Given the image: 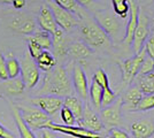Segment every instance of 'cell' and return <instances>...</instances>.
Instances as JSON below:
<instances>
[{"mask_svg":"<svg viewBox=\"0 0 154 138\" xmlns=\"http://www.w3.org/2000/svg\"><path fill=\"white\" fill-rule=\"evenodd\" d=\"M134 138H149L154 135V122L151 120H138L131 124Z\"/></svg>","mask_w":154,"mask_h":138,"instance_id":"16","label":"cell"},{"mask_svg":"<svg viewBox=\"0 0 154 138\" xmlns=\"http://www.w3.org/2000/svg\"><path fill=\"white\" fill-rule=\"evenodd\" d=\"M143 96L144 94L137 86H132L125 92L124 97L122 98V105H124V108L128 111H136Z\"/></svg>","mask_w":154,"mask_h":138,"instance_id":"18","label":"cell"},{"mask_svg":"<svg viewBox=\"0 0 154 138\" xmlns=\"http://www.w3.org/2000/svg\"><path fill=\"white\" fill-rule=\"evenodd\" d=\"M11 28L16 32L31 36L32 33L36 31V22L31 17L26 16L23 14H20L12 20Z\"/></svg>","mask_w":154,"mask_h":138,"instance_id":"14","label":"cell"},{"mask_svg":"<svg viewBox=\"0 0 154 138\" xmlns=\"http://www.w3.org/2000/svg\"><path fill=\"white\" fill-rule=\"evenodd\" d=\"M42 96L68 97L72 93L70 78L62 66H55L44 76L43 86L38 92Z\"/></svg>","mask_w":154,"mask_h":138,"instance_id":"1","label":"cell"},{"mask_svg":"<svg viewBox=\"0 0 154 138\" xmlns=\"http://www.w3.org/2000/svg\"><path fill=\"white\" fill-rule=\"evenodd\" d=\"M6 69L8 79L19 77V75L21 74V66H20L19 60L15 58L6 59Z\"/></svg>","mask_w":154,"mask_h":138,"instance_id":"30","label":"cell"},{"mask_svg":"<svg viewBox=\"0 0 154 138\" xmlns=\"http://www.w3.org/2000/svg\"><path fill=\"white\" fill-rule=\"evenodd\" d=\"M94 21L97 24L103 29L105 33L115 40H119L121 37V24L117 20L115 14L109 12H98L94 16Z\"/></svg>","mask_w":154,"mask_h":138,"instance_id":"5","label":"cell"},{"mask_svg":"<svg viewBox=\"0 0 154 138\" xmlns=\"http://www.w3.org/2000/svg\"><path fill=\"white\" fill-rule=\"evenodd\" d=\"M42 138H60L57 135V132L52 131L50 129H43L42 131Z\"/></svg>","mask_w":154,"mask_h":138,"instance_id":"39","label":"cell"},{"mask_svg":"<svg viewBox=\"0 0 154 138\" xmlns=\"http://www.w3.org/2000/svg\"><path fill=\"white\" fill-rule=\"evenodd\" d=\"M19 109L21 118L31 130H43L47 122L51 121L50 116L40 111L37 107L32 106H16Z\"/></svg>","mask_w":154,"mask_h":138,"instance_id":"3","label":"cell"},{"mask_svg":"<svg viewBox=\"0 0 154 138\" xmlns=\"http://www.w3.org/2000/svg\"><path fill=\"white\" fill-rule=\"evenodd\" d=\"M11 4L15 9H21L26 6V0H11Z\"/></svg>","mask_w":154,"mask_h":138,"instance_id":"41","label":"cell"},{"mask_svg":"<svg viewBox=\"0 0 154 138\" xmlns=\"http://www.w3.org/2000/svg\"><path fill=\"white\" fill-rule=\"evenodd\" d=\"M12 109H13L14 121H15V123H16V127H17V130H19V132H20L21 138H37L36 135L32 132L31 129H30V128L24 123V121L22 120L17 107H16V106H13Z\"/></svg>","mask_w":154,"mask_h":138,"instance_id":"24","label":"cell"},{"mask_svg":"<svg viewBox=\"0 0 154 138\" xmlns=\"http://www.w3.org/2000/svg\"><path fill=\"white\" fill-rule=\"evenodd\" d=\"M63 106L67 107L71 113L72 115L75 116V120L76 122H81L82 120V116H83V104L79 99L77 97H74V96H68L63 99Z\"/></svg>","mask_w":154,"mask_h":138,"instance_id":"20","label":"cell"},{"mask_svg":"<svg viewBox=\"0 0 154 138\" xmlns=\"http://www.w3.org/2000/svg\"><path fill=\"white\" fill-rule=\"evenodd\" d=\"M52 47L54 50L55 55H58V57H63L67 54L68 46L66 43L63 30L60 29V28H58L55 30V32L52 35Z\"/></svg>","mask_w":154,"mask_h":138,"instance_id":"19","label":"cell"},{"mask_svg":"<svg viewBox=\"0 0 154 138\" xmlns=\"http://www.w3.org/2000/svg\"><path fill=\"white\" fill-rule=\"evenodd\" d=\"M154 72V59L151 58L149 55H146L145 59L143 60V62H141L138 75H147V74H151V72Z\"/></svg>","mask_w":154,"mask_h":138,"instance_id":"33","label":"cell"},{"mask_svg":"<svg viewBox=\"0 0 154 138\" xmlns=\"http://www.w3.org/2000/svg\"><path fill=\"white\" fill-rule=\"evenodd\" d=\"M145 50H146V53L147 55H149L151 58L154 59V37H148L146 41H145Z\"/></svg>","mask_w":154,"mask_h":138,"instance_id":"38","label":"cell"},{"mask_svg":"<svg viewBox=\"0 0 154 138\" xmlns=\"http://www.w3.org/2000/svg\"><path fill=\"white\" fill-rule=\"evenodd\" d=\"M57 5L63 8L66 11L74 14L77 19H85L86 13L84 11V7H82L76 0H53Z\"/></svg>","mask_w":154,"mask_h":138,"instance_id":"21","label":"cell"},{"mask_svg":"<svg viewBox=\"0 0 154 138\" xmlns=\"http://www.w3.org/2000/svg\"><path fill=\"white\" fill-rule=\"evenodd\" d=\"M93 81H96L99 85L103 87V90H106V89H109V81H108V76L107 74L103 72V69H98L96 72V74L93 75Z\"/></svg>","mask_w":154,"mask_h":138,"instance_id":"34","label":"cell"},{"mask_svg":"<svg viewBox=\"0 0 154 138\" xmlns=\"http://www.w3.org/2000/svg\"><path fill=\"white\" fill-rule=\"evenodd\" d=\"M0 79L2 81H7L8 76H7V69H6V58L0 51Z\"/></svg>","mask_w":154,"mask_h":138,"instance_id":"37","label":"cell"},{"mask_svg":"<svg viewBox=\"0 0 154 138\" xmlns=\"http://www.w3.org/2000/svg\"><path fill=\"white\" fill-rule=\"evenodd\" d=\"M146 55H147L146 50H145V47H143L140 52L137 53L134 58L125 60L123 62H119V66H120V69L122 72V81L124 84H130L136 78V76L139 72L141 62L145 59Z\"/></svg>","mask_w":154,"mask_h":138,"instance_id":"6","label":"cell"},{"mask_svg":"<svg viewBox=\"0 0 154 138\" xmlns=\"http://www.w3.org/2000/svg\"><path fill=\"white\" fill-rule=\"evenodd\" d=\"M84 20L85 21L81 26V35L83 37L84 43L89 47H103L105 45H108L109 37L97 24L96 21L86 17Z\"/></svg>","mask_w":154,"mask_h":138,"instance_id":"2","label":"cell"},{"mask_svg":"<svg viewBox=\"0 0 154 138\" xmlns=\"http://www.w3.org/2000/svg\"><path fill=\"white\" fill-rule=\"evenodd\" d=\"M122 98L119 99L114 105H110L106 108H103L100 113V120L103 122V125L107 128H116V125L121 123V114H122Z\"/></svg>","mask_w":154,"mask_h":138,"instance_id":"10","label":"cell"},{"mask_svg":"<svg viewBox=\"0 0 154 138\" xmlns=\"http://www.w3.org/2000/svg\"><path fill=\"white\" fill-rule=\"evenodd\" d=\"M26 40H28V53L30 54V57H31L32 59L36 61L37 58L42 54L43 50L40 48V46H39L35 40L32 39L31 36H29V37L26 38Z\"/></svg>","mask_w":154,"mask_h":138,"instance_id":"32","label":"cell"},{"mask_svg":"<svg viewBox=\"0 0 154 138\" xmlns=\"http://www.w3.org/2000/svg\"><path fill=\"white\" fill-rule=\"evenodd\" d=\"M44 129H50L54 132L64 133L74 138H101L99 133L89 131L82 127H75V125H66V124H58L54 122H47Z\"/></svg>","mask_w":154,"mask_h":138,"instance_id":"8","label":"cell"},{"mask_svg":"<svg viewBox=\"0 0 154 138\" xmlns=\"http://www.w3.org/2000/svg\"><path fill=\"white\" fill-rule=\"evenodd\" d=\"M72 84L75 91L81 97V99L86 100L89 94V85H88V77L84 72L83 68L79 65H75L72 68Z\"/></svg>","mask_w":154,"mask_h":138,"instance_id":"11","label":"cell"},{"mask_svg":"<svg viewBox=\"0 0 154 138\" xmlns=\"http://www.w3.org/2000/svg\"><path fill=\"white\" fill-rule=\"evenodd\" d=\"M103 87L97 83L96 81H92L91 86L89 89V93H90V98L93 106L96 107L97 109L101 108V100H103Z\"/></svg>","mask_w":154,"mask_h":138,"instance_id":"28","label":"cell"},{"mask_svg":"<svg viewBox=\"0 0 154 138\" xmlns=\"http://www.w3.org/2000/svg\"><path fill=\"white\" fill-rule=\"evenodd\" d=\"M105 138H130L125 131H123L119 128H112L109 130V133Z\"/></svg>","mask_w":154,"mask_h":138,"instance_id":"36","label":"cell"},{"mask_svg":"<svg viewBox=\"0 0 154 138\" xmlns=\"http://www.w3.org/2000/svg\"><path fill=\"white\" fill-rule=\"evenodd\" d=\"M47 6L50 7V9H51L58 28L62 29L63 31H70L74 26H77L78 19H77L76 16L74 14H71L70 12L61 8L53 0H50L47 2Z\"/></svg>","mask_w":154,"mask_h":138,"instance_id":"7","label":"cell"},{"mask_svg":"<svg viewBox=\"0 0 154 138\" xmlns=\"http://www.w3.org/2000/svg\"><path fill=\"white\" fill-rule=\"evenodd\" d=\"M60 116L66 125H74L76 123V120H75V116L72 115V113L64 106H62V108L60 109Z\"/></svg>","mask_w":154,"mask_h":138,"instance_id":"35","label":"cell"},{"mask_svg":"<svg viewBox=\"0 0 154 138\" xmlns=\"http://www.w3.org/2000/svg\"><path fill=\"white\" fill-rule=\"evenodd\" d=\"M130 19L127 24L125 33H124V41L125 44L131 45L132 44V38H134V33L138 24V19H139V12H138V7L136 5L135 0H130Z\"/></svg>","mask_w":154,"mask_h":138,"instance_id":"17","label":"cell"},{"mask_svg":"<svg viewBox=\"0 0 154 138\" xmlns=\"http://www.w3.org/2000/svg\"><path fill=\"white\" fill-rule=\"evenodd\" d=\"M32 104L48 116L55 115L63 106V99L57 96H39L32 99Z\"/></svg>","mask_w":154,"mask_h":138,"instance_id":"9","label":"cell"},{"mask_svg":"<svg viewBox=\"0 0 154 138\" xmlns=\"http://www.w3.org/2000/svg\"><path fill=\"white\" fill-rule=\"evenodd\" d=\"M114 13L120 19H125L130 12V0H112Z\"/></svg>","mask_w":154,"mask_h":138,"instance_id":"29","label":"cell"},{"mask_svg":"<svg viewBox=\"0 0 154 138\" xmlns=\"http://www.w3.org/2000/svg\"><path fill=\"white\" fill-rule=\"evenodd\" d=\"M36 63L38 66L39 70L47 72L57 66V60L50 51H43L36 60Z\"/></svg>","mask_w":154,"mask_h":138,"instance_id":"23","label":"cell"},{"mask_svg":"<svg viewBox=\"0 0 154 138\" xmlns=\"http://www.w3.org/2000/svg\"><path fill=\"white\" fill-rule=\"evenodd\" d=\"M0 4H11V0H0Z\"/></svg>","mask_w":154,"mask_h":138,"instance_id":"43","label":"cell"},{"mask_svg":"<svg viewBox=\"0 0 154 138\" xmlns=\"http://www.w3.org/2000/svg\"><path fill=\"white\" fill-rule=\"evenodd\" d=\"M82 7H88L92 5V0H76Z\"/></svg>","mask_w":154,"mask_h":138,"instance_id":"42","label":"cell"},{"mask_svg":"<svg viewBox=\"0 0 154 138\" xmlns=\"http://www.w3.org/2000/svg\"><path fill=\"white\" fill-rule=\"evenodd\" d=\"M4 89L5 91L11 94V96H19V94H22L24 89H26V85L23 83L22 78H12V79H7V81H4Z\"/></svg>","mask_w":154,"mask_h":138,"instance_id":"26","label":"cell"},{"mask_svg":"<svg viewBox=\"0 0 154 138\" xmlns=\"http://www.w3.org/2000/svg\"><path fill=\"white\" fill-rule=\"evenodd\" d=\"M14 133L11 132L9 130H7L6 128L2 124H0V138H11Z\"/></svg>","mask_w":154,"mask_h":138,"instance_id":"40","label":"cell"},{"mask_svg":"<svg viewBox=\"0 0 154 138\" xmlns=\"http://www.w3.org/2000/svg\"><path fill=\"white\" fill-rule=\"evenodd\" d=\"M137 87L144 94H154V74L139 75L137 78Z\"/></svg>","mask_w":154,"mask_h":138,"instance_id":"25","label":"cell"},{"mask_svg":"<svg viewBox=\"0 0 154 138\" xmlns=\"http://www.w3.org/2000/svg\"><path fill=\"white\" fill-rule=\"evenodd\" d=\"M78 124H79L78 127H82L84 129H86L89 131L96 132V133L100 132L103 129V122H101L100 118L91 109L90 106L88 105L85 106V108H84L83 116H82V120H81V122Z\"/></svg>","mask_w":154,"mask_h":138,"instance_id":"12","label":"cell"},{"mask_svg":"<svg viewBox=\"0 0 154 138\" xmlns=\"http://www.w3.org/2000/svg\"><path fill=\"white\" fill-rule=\"evenodd\" d=\"M32 39L35 40L43 51H50L52 48V35H50L46 31L39 30V31H35L31 35Z\"/></svg>","mask_w":154,"mask_h":138,"instance_id":"27","label":"cell"},{"mask_svg":"<svg viewBox=\"0 0 154 138\" xmlns=\"http://www.w3.org/2000/svg\"><path fill=\"white\" fill-rule=\"evenodd\" d=\"M11 138H17V137H16L15 135H13V136H12V137H11Z\"/></svg>","mask_w":154,"mask_h":138,"instance_id":"44","label":"cell"},{"mask_svg":"<svg viewBox=\"0 0 154 138\" xmlns=\"http://www.w3.org/2000/svg\"><path fill=\"white\" fill-rule=\"evenodd\" d=\"M21 66V78L23 81L24 85L28 89H32L37 85L40 78L39 68L36 61L30 57V54L26 52L23 57L22 61L20 62Z\"/></svg>","mask_w":154,"mask_h":138,"instance_id":"4","label":"cell"},{"mask_svg":"<svg viewBox=\"0 0 154 138\" xmlns=\"http://www.w3.org/2000/svg\"><path fill=\"white\" fill-rule=\"evenodd\" d=\"M0 98H1V94H0Z\"/></svg>","mask_w":154,"mask_h":138,"instance_id":"45","label":"cell"},{"mask_svg":"<svg viewBox=\"0 0 154 138\" xmlns=\"http://www.w3.org/2000/svg\"><path fill=\"white\" fill-rule=\"evenodd\" d=\"M91 48L86 45L83 41H76V43H72L69 47H68V51L67 54H69L71 58L74 59H85L88 58L89 55H91Z\"/></svg>","mask_w":154,"mask_h":138,"instance_id":"22","label":"cell"},{"mask_svg":"<svg viewBox=\"0 0 154 138\" xmlns=\"http://www.w3.org/2000/svg\"><path fill=\"white\" fill-rule=\"evenodd\" d=\"M154 108V94H144L136 111H149Z\"/></svg>","mask_w":154,"mask_h":138,"instance_id":"31","label":"cell"},{"mask_svg":"<svg viewBox=\"0 0 154 138\" xmlns=\"http://www.w3.org/2000/svg\"><path fill=\"white\" fill-rule=\"evenodd\" d=\"M148 36V26H147V20L144 15H139L138 19V24L134 33V38H132V48L135 53L140 52V50L145 45V41L147 39Z\"/></svg>","mask_w":154,"mask_h":138,"instance_id":"13","label":"cell"},{"mask_svg":"<svg viewBox=\"0 0 154 138\" xmlns=\"http://www.w3.org/2000/svg\"><path fill=\"white\" fill-rule=\"evenodd\" d=\"M38 24L40 26V29L43 31H46L50 35H53L55 32V30L58 29V26L55 23V20L53 17V14H52L50 7L47 6V4H44L40 11H39V15H38Z\"/></svg>","mask_w":154,"mask_h":138,"instance_id":"15","label":"cell"}]
</instances>
